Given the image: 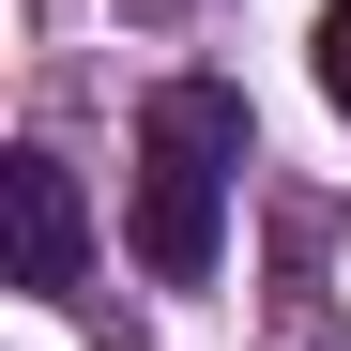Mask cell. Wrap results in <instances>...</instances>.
<instances>
[{"instance_id":"obj_1","label":"cell","mask_w":351,"mask_h":351,"mask_svg":"<svg viewBox=\"0 0 351 351\" xmlns=\"http://www.w3.org/2000/svg\"><path fill=\"white\" fill-rule=\"evenodd\" d=\"M245 153H260V123H245L229 77H153L138 92V275H168V290L214 275Z\"/></svg>"},{"instance_id":"obj_3","label":"cell","mask_w":351,"mask_h":351,"mask_svg":"<svg viewBox=\"0 0 351 351\" xmlns=\"http://www.w3.org/2000/svg\"><path fill=\"white\" fill-rule=\"evenodd\" d=\"M306 62H321V107L351 123V0H321V46H306Z\"/></svg>"},{"instance_id":"obj_4","label":"cell","mask_w":351,"mask_h":351,"mask_svg":"<svg viewBox=\"0 0 351 351\" xmlns=\"http://www.w3.org/2000/svg\"><path fill=\"white\" fill-rule=\"evenodd\" d=\"M153 16H184V0H153Z\"/></svg>"},{"instance_id":"obj_2","label":"cell","mask_w":351,"mask_h":351,"mask_svg":"<svg viewBox=\"0 0 351 351\" xmlns=\"http://www.w3.org/2000/svg\"><path fill=\"white\" fill-rule=\"evenodd\" d=\"M0 214H16V290H46V306H77V275H92V199H77V168L62 153H0Z\"/></svg>"}]
</instances>
